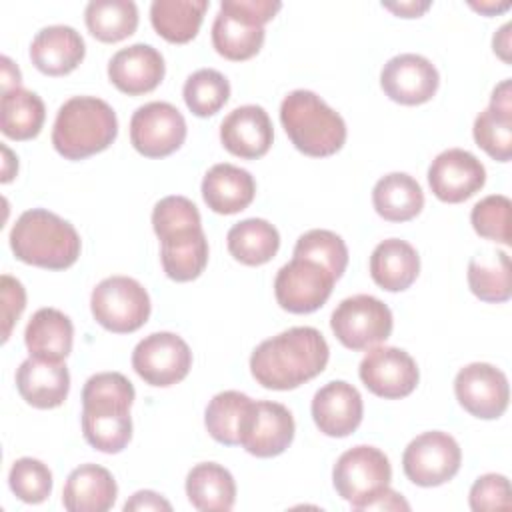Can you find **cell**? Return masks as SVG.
I'll use <instances>...</instances> for the list:
<instances>
[{
    "label": "cell",
    "instance_id": "6da1fadb",
    "mask_svg": "<svg viewBox=\"0 0 512 512\" xmlns=\"http://www.w3.org/2000/svg\"><path fill=\"white\" fill-rule=\"evenodd\" d=\"M330 348L312 326L288 328L260 342L250 356V372L268 390H294L322 374Z\"/></svg>",
    "mask_w": 512,
    "mask_h": 512
},
{
    "label": "cell",
    "instance_id": "7a4b0ae2",
    "mask_svg": "<svg viewBox=\"0 0 512 512\" xmlns=\"http://www.w3.org/2000/svg\"><path fill=\"white\" fill-rule=\"evenodd\" d=\"M134 386L120 372H98L82 388L84 440L106 454L122 452L132 438Z\"/></svg>",
    "mask_w": 512,
    "mask_h": 512
},
{
    "label": "cell",
    "instance_id": "3957f363",
    "mask_svg": "<svg viewBox=\"0 0 512 512\" xmlns=\"http://www.w3.org/2000/svg\"><path fill=\"white\" fill-rule=\"evenodd\" d=\"M14 256L30 266L46 270L70 268L80 256V236L76 228L58 214L32 208L18 216L10 230Z\"/></svg>",
    "mask_w": 512,
    "mask_h": 512
},
{
    "label": "cell",
    "instance_id": "277c9868",
    "mask_svg": "<svg viewBox=\"0 0 512 512\" xmlns=\"http://www.w3.org/2000/svg\"><path fill=\"white\" fill-rule=\"evenodd\" d=\"M118 136L112 106L96 96L66 100L54 120L52 146L66 160H84L106 150Z\"/></svg>",
    "mask_w": 512,
    "mask_h": 512
},
{
    "label": "cell",
    "instance_id": "5b68a950",
    "mask_svg": "<svg viewBox=\"0 0 512 512\" xmlns=\"http://www.w3.org/2000/svg\"><path fill=\"white\" fill-rule=\"evenodd\" d=\"M280 122L294 148L312 158L332 156L346 142L344 118L312 90H292L280 104Z\"/></svg>",
    "mask_w": 512,
    "mask_h": 512
},
{
    "label": "cell",
    "instance_id": "8992f818",
    "mask_svg": "<svg viewBox=\"0 0 512 512\" xmlns=\"http://www.w3.org/2000/svg\"><path fill=\"white\" fill-rule=\"evenodd\" d=\"M280 8L278 0H222L212 24V46L234 62L256 56L264 44V24Z\"/></svg>",
    "mask_w": 512,
    "mask_h": 512
},
{
    "label": "cell",
    "instance_id": "52a82bcc",
    "mask_svg": "<svg viewBox=\"0 0 512 512\" xmlns=\"http://www.w3.org/2000/svg\"><path fill=\"white\" fill-rule=\"evenodd\" d=\"M150 308L146 288L130 276L104 278L90 296L94 320L114 334H130L142 328L150 316Z\"/></svg>",
    "mask_w": 512,
    "mask_h": 512
},
{
    "label": "cell",
    "instance_id": "ba28073f",
    "mask_svg": "<svg viewBox=\"0 0 512 512\" xmlns=\"http://www.w3.org/2000/svg\"><path fill=\"white\" fill-rule=\"evenodd\" d=\"M392 480L388 456L376 446H354L340 454L332 470V482L340 498L352 504L354 510L374 500Z\"/></svg>",
    "mask_w": 512,
    "mask_h": 512
},
{
    "label": "cell",
    "instance_id": "9c48e42d",
    "mask_svg": "<svg viewBox=\"0 0 512 512\" xmlns=\"http://www.w3.org/2000/svg\"><path fill=\"white\" fill-rule=\"evenodd\" d=\"M330 328L342 346L368 350L384 342L392 332L390 308L370 294L344 298L330 318Z\"/></svg>",
    "mask_w": 512,
    "mask_h": 512
},
{
    "label": "cell",
    "instance_id": "30bf717a",
    "mask_svg": "<svg viewBox=\"0 0 512 512\" xmlns=\"http://www.w3.org/2000/svg\"><path fill=\"white\" fill-rule=\"evenodd\" d=\"M462 462L458 442L440 430L424 432L410 440L402 454V468L410 482L416 486L432 488L452 480Z\"/></svg>",
    "mask_w": 512,
    "mask_h": 512
},
{
    "label": "cell",
    "instance_id": "8fae6325",
    "mask_svg": "<svg viewBox=\"0 0 512 512\" xmlns=\"http://www.w3.org/2000/svg\"><path fill=\"white\" fill-rule=\"evenodd\" d=\"M336 278L310 258H292L274 278V296L280 308L292 314H310L326 304Z\"/></svg>",
    "mask_w": 512,
    "mask_h": 512
},
{
    "label": "cell",
    "instance_id": "7c38bea8",
    "mask_svg": "<svg viewBox=\"0 0 512 512\" xmlns=\"http://www.w3.org/2000/svg\"><path fill=\"white\" fill-rule=\"evenodd\" d=\"M132 368L150 386H172L192 368V352L174 332H154L142 338L132 352Z\"/></svg>",
    "mask_w": 512,
    "mask_h": 512
},
{
    "label": "cell",
    "instance_id": "4fadbf2b",
    "mask_svg": "<svg viewBox=\"0 0 512 512\" xmlns=\"http://www.w3.org/2000/svg\"><path fill=\"white\" fill-rule=\"evenodd\" d=\"M186 140V120L170 102H148L130 118V142L146 158H164Z\"/></svg>",
    "mask_w": 512,
    "mask_h": 512
},
{
    "label": "cell",
    "instance_id": "5bb4252c",
    "mask_svg": "<svg viewBox=\"0 0 512 512\" xmlns=\"http://www.w3.org/2000/svg\"><path fill=\"white\" fill-rule=\"evenodd\" d=\"M454 394L468 414L482 420L500 418L510 400L506 374L488 362H472L460 368L454 378Z\"/></svg>",
    "mask_w": 512,
    "mask_h": 512
},
{
    "label": "cell",
    "instance_id": "9a60e30c",
    "mask_svg": "<svg viewBox=\"0 0 512 512\" xmlns=\"http://www.w3.org/2000/svg\"><path fill=\"white\" fill-rule=\"evenodd\" d=\"M364 386L388 400L404 398L418 386V366L414 358L396 346H372L358 368Z\"/></svg>",
    "mask_w": 512,
    "mask_h": 512
},
{
    "label": "cell",
    "instance_id": "2e32d148",
    "mask_svg": "<svg viewBox=\"0 0 512 512\" xmlns=\"http://www.w3.org/2000/svg\"><path fill=\"white\" fill-rule=\"evenodd\" d=\"M294 432L292 412L284 404L256 400L242 426L240 446L256 458H272L292 444Z\"/></svg>",
    "mask_w": 512,
    "mask_h": 512
},
{
    "label": "cell",
    "instance_id": "e0dca14e",
    "mask_svg": "<svg viewBox=\"0 0 512 512\" xmlns=\"http://www.w3.org/2000/svg\"><path fill=\"white\" fill-rule=\"evenodd\" d=\"M486 182L484 164L468 150L448 148L440 152L428 168L432 194L448 204H458L482 190Z\"/></svg>",
    "mask_w": 512,
    "mask_h": 512
},
{
    "label": "cell",
    "instance_id": "ac0fdd59",
    "mask_svg": "<svg viewBox=\"0 0 512 512\" xmlns=\"http://www.w3.org/2000/svg\"><path fill=\"white\" fill-rule=\"evenodd\" d=\"M440 76L436 66L420 54H398L390 58L380 72L384 94L404 106H418L436 94Z\"/></svg>",
    "mask_w": 512,
    "mask_h": 512
},
{
    "label": "cell",
    "instance_id": "d6986e66",
    "mask_svg": "<svg viewBox=\"0 0 512 512\" xmlns=\"http://www.w3.org/2000/svg\"><path fill=\"white\" fill-rule=\"evenodd\" d=\"M362 414L360 392L344 380L324 384L312 398V418L318 430L332 438L350 436L360 426Z\"/></svg>",
    "mask_w": 512,
    "mask_h": 512
},
{
    "label": "cell",
    "instance_id": "ffe728a7",
    "mask_svg": "<svg viewBox=\"0 0 512 512\" xmlns=\"http://www.w3.org/2000/svg\"><path fill=\"white\" fill-rule=\"evenodd\" d=\"M274 140V130L268 112L262 106L246 104L234 108L220 124L222 146L246 160L264 156Z\"/></svg>",
    "mask_w": 512,
    "mask_h": 512
},
{
    "label": "cell",
    "instance_id": "44dd1931",
    "mask_svg": "<svg viewBox=\"0 0 512 512\" xmlns=\"http://www.w3.org/2000/svg\"><path fill=\"white\" fill-rule=\"evenodd\" d=\"M162 54L150 44H132L118 50L108 62L110 82L128 96L152 92L164 78Z\"/></svg>",
    "mask_w": 512,
    "mask_h": 512
},
{
    "label": "cell",
    "instance_id": "7402d4cb",
    "mask_svg": "<svg viewBox=\"0 0 512 512\" xmlns=\"http://www.w3.org/2000/svg\"><path fill=\"white\" fill-rule=\"evenodd\" d=\"M16 388L34 408H58L68 396L70 374L62 362L30 356L16 370Z\"/></svg>",
    "mask_w": 512,
    "mask_h": 512
},
{
    "label": "cell",
    "instance_id": "603a6c76",
    "mask_svg": "<svg viewBox=\"0 0 512 512\" xmlns=\"http://www.w3.org/2000/svg\"><path fill=\"white\" fill-rule=\"evenodd\" d=\"M86 44L72 26L54 24L42 28L30 44L32 64L46 76H64L84 60Z\"/></svg>",
    "mask_w": 512,
    "mask_h": 512
},
{
    "label": "cell",
    "instance_id": "cb8c5ba5",
    "mask_svg": "<svg viewBox=\"0 0 512 512\" xmlns=\"http://www.w3.org/2000/svg\"><path fill=\"white\" fill-rule=\"evenodd\" d=\"M118 486L110 470L98 464L74 468L62 490V504L70 512H106L114 506Z\"/></svg>",
    "mask_w": 512,
    "mask_h": 512
},
{
    "label": "cell",
    "instance_id": "d4e9b609",
    "mask_svg": "<svg viewBox=\"0 0 512 512\" xmlns=\"http://www.w3.org/2000/svg\"><path fill=\"white\" fill-rule=\"evenodd\" d=\"M256 194L252 174L240 166L214 164L202 180V198L216 214H236L248 208Z\"/></svg>",
    "mask_w": 512,
    "mask_h": 512
},
{
    "label": "cell",
    "instance_id": "484cf974",
    "mask_svg": "<svg viewBox=\"0 0 512 512\" xmlns=\"http://www.w3.org/2000/svg\"><path fill=\"white\" fill-rule=\"evenodd\" d=\"M420 272V256L416 248L400 238L382 240L370 256L372 280L388 292H402L412 286Z\"/></svg>",
    "mask_w": 512,
    "mask_h": 512
},
{
    "label": "cell",
    "instance_id": "4316f807",
    "mask_svg": "<svg viewBox=\"0 0 512 512\" xmlns=\"http://www.w3.org/2000/svg\"><path fill=\"white\" fill-rule=\"evenodd\" d=\"M72 320L56 308H40L24 330V342L34 358L62 362L72 352Z\"/></svg>",
    "mask_w": 512,
    "mask_h": 512
},
{
    "label": "cell",
    "instance_id": "83f0119b",
    "mask_svg": "<svg viewBox=\"0 0 512 512\" xmlns=\"http://www.w3.org/2000/svg\"><path fill=\"white\" fill-rule=\"evenodd\" d=\"M372 204L384 220L406 222L416 218L424 208V192L410 174L390 172L374 184Z\"/></svg>",
    "mask_w": 512,
    "mask_h": 512
},
{
    "label": "cell",
    "instance_id": "f1b7e54d",
    "mask_svg": "<svg viewBox=\"0 0 512 512\" xmlns=\"http://www.w3.org/2000/svg\"><path fill=\"white\" fill-rule=\"evenodd\" d=\"M160 260L166 276L176 282L198 278L208 264V240L202 228L172 234L160 240Z\"/></svg>",
    "mask_w": 512,
    "mask_h": 512
},
{
    "label": "cell",
    "instance_id": "f546056e",
    "mask_svg": "<svg viewBox=\"0 0 512 512\" xmlns=\"http://www.w3.org/2000/svg\"><path fill=\"white\" fill-rule=\"evenodd\" d=\"M186 496L196 510L226 512L234 506L236 482L224 466L202 462L186 476Z\"/></svg>",
    "mask_w": 512,
    "mask_h": 512
},
{
    "label": "cell",
    "instance_id": "4dcf8cb0",
    "mask_svg": "<svg viewBox=\"0 0 512 512\" xmlns=\"http://www.w3.org/2000/svg\"><path fill=\"white\" fill-rule=\"evenodd\" d=\"M226 244L234 260L246 266H262L276 256L280 234L264 218H246L228 230Z\"/></svg>",
    "mask_w": 512,
    "mask_h": 512
},
{
    "label": "cell",
    "instance_id": "1f68e13d",
    "mask_svg": "<svg viewBox=\"0 0 512 512\" xmlns=\"http://www.w3.org/2000/svg\"><path fill=\"white\" fill-rule=\"evenodd\" d=\"M206 10V0H154L150 4V22L164 40L186 44L198 34Z\"/></svg>",
    "mask_w": 512,
    "mask_h": 512
},
{
    "label": "cell",
    "instance_id": "d6a6232c",
    "mask_svg": "<svg viewBox=\"0 0 512 512\" xmlns=\"http://www.w3.org/2000/svg\"><path fill=\"white\" fill-rule=\"evenodd\" d=\"M46 108L36 92L14 88L2 94L0 128L12 140L36 138L44 126Z\"/></svg>",
    "mask_w": 512,
    "mask_h": 512
},
{
    "label": "cell",
    "instance_id": "836d02e7",
    "mask_svg": "<svg viewBox=\"0 0 512 512\" xmlns=\"http://www.w3.org/2000/svg\"><path fill=\"white\" fill-rule=\"evenodd\" d=\"M88 32L100 42H120L138 28V8L132 0H92L84 8Z\"/></svg>",
    "mask_w": 512,
    "mask_h": 512
},
{
    "label": "cell",
    "instance_id": "e575fe53",
    "mask_svg": "<svg viewBox=\"0 0 512 512\" xmlns=\"http://www.w3.org/2000/svg\"><path fill=\"white\" fill-rule=\"evenodd\" d=\"M468 286L476 298L500 304L512 296L510 258L502 250H488L474 256L468 264Z\"/></svg>",
    "mask_w": 512,
    "mask_h": 512
},
{
    "label": "cell",
    "instance_id": "d590c367",
    "mask_svg": "<svg viewBox=\"0 0 512 512\" xmlns=\"http://www.w3.org/2000/svg\"><path fill=\"white\" fill-rule=\"evenodd\" d=\"M252 398L238 390L218 392L206 406L204 424L208 434L226 446L240 444V432L252 406Z\"/></svg>",
    "mask_w": 512,
    "mask_h": 512
},
{
    "label": "cell",
    "instance_id": "8d00e7d4",
    "mask_svg": "<svg viewBox=\"0 0 512 512\" xmlns=\"http://www.w3.org/2000/svg\"><path fill=\"white\" fill-rule=\"evenodd\" d=\"M184 102L194 116H214L230 98V82L212 68H200L188 76L182 90Z\"/></svg>",
    "mask_w": 512,
    "mask_h": 512
},
{
    "label": "cell",
    "instance_id": "74e56055",
    "mask_svg": "<svg viewBox=\"0 0 512 512\" xmlns=\"http://www.w3.org/2000/svg\"><path fill=\"white\" fill-rule=\"evenodd\" d=\"M294 256L296 258H310L324 268L330 270V274L338 280L346 266H348V248L344 240L330 230L314 228L304 232L294 246Z\"/></svg>",
    "mask_w": 512,
    "mask_h": 512
},
{
    "label": "cell",
    "instance_id": "f35d334b",
    "mask_svg": "<svg viewBox=\"0 0 512 512\" xmlns=\"http://www.w3.org/2000/svg\"><path fill=\"white\" fill-rule=\"evenodd\" d=\"M476 144L494 160L508 162L512 156V112L488 106L482 110L472 128Z\"/></svg>",
    "mask_w": 512,
    "mask_h": 512
},
{
    "label": "cell",
    "instance_id": "ab89813d",
    "mask_svg": "<svg viewBox=\"0 0 512 512\" xmlns=\"http://www.w3.org/2000/svg\"><path fill=\"white\" fill-rule=\"evenodd\" d=\"M10 490L26 504H40L52 492V472L50 468L30 456L18 458L8 472Z\"/></svg>",
    "mask_w": 512,
    "mask_h": 512
},
{
    "label": "cell",
    "instance_id": "60d3db41",
    "mask_svg": "<svg viewBox=\"0 0 512 512\" xmlns=\"http://www.w3.org/2000/svg\"><path fill=\"white\" fill-rule=\"evenodd\" d=\"M510 200L502 194H490L474 204L470 212L472 228L486 240L510 244Z\"/></svg>",
    "mask_w": 512,
    "mask_h": 512
},
{
    "label": "cell",
    "instance_id": "b9f144b4",
    "mask_svg": "<svg viewBox=\"0 0 512 512\" xmlns=\"http://www.w3.org/2000/svg\"><path fill=\"white\" fill-rule=\"evenodd\" d=\"M200 222L196 204L186 196H166L158 200L152 210V228L160 240L178 232L202 228Z\"/></svg>",
    "mask_w": 512,
    "mask_h": 512
},
{
    "label": "cell",
    "instance_id": "7bdbcfd3",
    "mask_svg": "<svg viewBox=\"0 0 512 512\" xmlns=\"http://www.w3.org/2000/svg\"><path fill=\"white\" fill-rule=\"evenodd\" d=\"M470 508L476 512L484 510H510V482L502 474H484L470 488Z\"/></svg>",
    "mask_w": 512,
    "mask_h": 512
},
{
    "label": "cell",
    "instance_id": "ee69618b",
    "mask_svg": "<svg viewBox=\"0 0 512 512\" xmlns=\"http://www.w3.org/2000/svg\"><path fill=\"white\" fill-rule=\"evenodd\" d=\"M2 342L10 338V332L26 308V290L20 280L10 274H2Z\"/></svg>",
    "mask_w": 512,
    "mask_h": 512
},
{
    "label": "cell",
    "instance_id": "f6af8a7d",
    "mask_svg": "<svg viewBox=\"0 0 512 512\" xmlns=\"http://www.w3.org/2000/svg\"><path fill=\"white\" fill-rule=\"evenodd\" d=\"M124 510L126 512H142V510H166L170 512L172 510V504L160 496L158 492H152V490H138L136 494H132L130 500H126L124 504Z\"/></svg>",
    "mask_w": 512,
    "mask_h": 512
},
{
    "label": "cell",
    "instance_id": "bcb514c9",
    "mask_svg": "<svg viewBox=\"0 0 512 512\" xmlns=\"http://www.w3.org/2000/svg\"><path fill=\"white\" fill-rule=\"evenodd\" d=\"M364 510H410V504L392 488H384L374 500H370Z\"/></svg>",
    "mask_w": 512,
    "mask_h": 512
},
{
    "label": "cell",
    "instance_id": "7dc6e473",
    "mask_svg": "<svg viewBox=\"0 0 512 512\" xmlns=\"http://www.w3.org/2000/svg\"><path fill=\"white\" fill-rule=\"evenodd\" d=\"M490 106L498 108L502 112H512V90H510V80H502L490 96Z\"/></svg>",
    "mask_w": 512,
    "mask_h": 512
},
{
    "label": "cell",
    "instance_id": "c3c4849f",
    "mask_svg": "<svg viewBox=\"0 0 512 512\" xmlns=\"http://www.w3.org/2000/svg\"><path fill=\"white\" fill-rule=\"evenodd\" d=\"M386 10L402 18H418L430 8V2H400V4H382Z\"/></svg>",
    "mask_w": 512,
    "mask_h": 512
},
{
    "label": "cell",
    "instance_id": "681fc988",
    "mask_svg": "<svg viewBox=\"0 0 512 512\" xmlns=\"http://www.w3.org/2000/svg\"><path fill=\"white\" fill-rule=\"evenodd\" d=\"M20 80L22 76L18 66L8 56H2V94L8 90L20 88Z\"/></svg>",
    "mask_w": 512,
    "mask_h": 512
},
{
    "label": "cell",
    "instance_id": "f907efd6",
    "mask_svg": "<svg viewBox=\"0 0 512 512\" xmlns=\"http://www.w3.org/2000/svg\"><path fill=\"white\" fill-rule=\"evenodd\" d=\"M492 46H494V52H496L504 62H510V22H506V24L494 34Z\"/></svg>",
    "mask_w": 512,
    "mask_h": 512
},
{
    "label": "cell",
    "instance_id": "816d5d0a",
    "mask_svg": "<svg viewBox=\"0 0 512 512\" xmlns=\"http://www.w3.org/2000/svg\"><path fill=\"white\" fill-rule=\"evenodd\" d=\"M470 6H472L474 10L486 14V16H492V14H498V12L508 10V8H510V2H502V4H494V2L484 4V2H480V4H470Z\"/></svg>",
    "mask_w": 512,
    "mask_h": 512
}]
</instances>
